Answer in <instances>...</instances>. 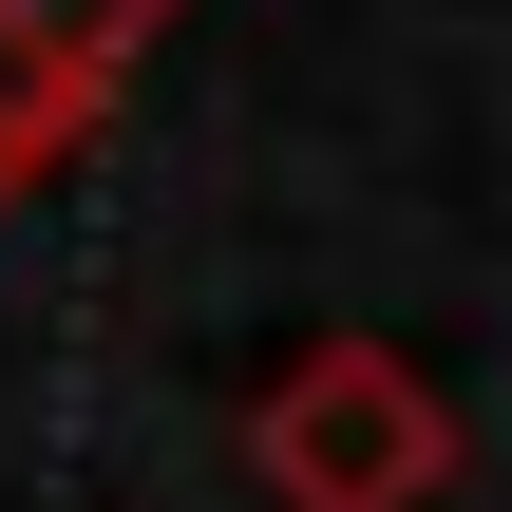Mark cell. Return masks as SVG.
I'll list each match as a JSON object with an SVG mask.
<instances>
[{"label": "cell", "instance_id": "3957f363", "mask_svg": "<svg viewBox=\"0 0 512 512\" xmlns=\"http://www.w3.org/2000/svg\"><path fill=\"white\" fill-rule=\"evenodd\" d=\"M38 171H57V152H38V133H19V114H0V209H19V190H38Z\"/></svg>", "mask_w": 512, "mask_h": 512}, {"label": "cell", "instance_id": "7a4b0ae2", "mask_svg": "<svg viewBox=\"0 0 512 512\" xmlns=\"http://www.w3.org/2000/svg\"><path fill=\"white\" fill-rule=\"evenodd\" d=\"M152 38H171V0H0V114H19L38 152H76V133L152 76Z\"/></svg>", "mask_w": 512, "mask_h": 512}, {"label": "cell", "instance_id": "6da1fadb", "mask_svg": "<svg viewBox=\"0 0 512 512\" xmlns=\"http://www.w3.org/2000/svg\"><path fill=\"white\" fill-rule=\"evenodd\" d=\"M247 475H266V512H437L456 494V399L399 342H304L247 399Z\"/></svg>", "mask_w": 512, "mask_h": 512}]
</instances>
